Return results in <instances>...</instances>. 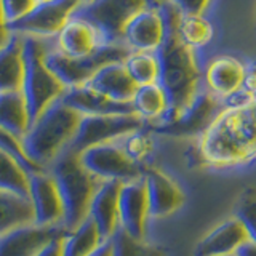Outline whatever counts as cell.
I'll return each mask as SVG.
<instances>
[{
	"mask_svg": "<svg viewBox=\"0 0 256 256\" xmlns=\"http://www.w3.org/2000/svg\"><path fill=\"white\" fill-rule=\"evenodd\" d=\"M164 21V38L156 50L158 62V85L166 94L168 110L157 124H168L178 117L200 93L202 70L194 48L182 42L178 26L181 13L170 0L157 6Z\"/></svg>",
	"mask_w": 256,
	"mask_h": 256,
	"instance_id": "cell-1",
	"label": "cell"
},
{
	"mask_svg": "<svg viewBox=\"0 0 256 256\" xmlns=\"http://www.w3.org/2000/svg\"><path fill=\"white\" fill-rule=\"evenodd\" d=\"M200 156L212 166H232L256 157V102L224 108L200 134Z\"/></svg>",
	"mask_w": 256,
	"mask_h": 256,
	"instance_id": "cell-2",
	"label": "cell"
},
{
	"mask_svg": "<svg viewBox=\"0 0 256 256\" xmlns=\"http://www.w3.org/2000/svg\"><path fill=\"white\" fill-rule=\"evenodd\" d=\"M80 118L77 110L56 100L21 138L28 156L44 168L52 165L74 140Z\"/></svg>",
	"mask_w": 256,
	"mask_h": 256,
	"instance_id": "cell-3",
	"label": "cell"
},
{
	"mask_svg": "<svg viewBox=\"0 0 256 256\" xmlns=\"http://www.w3.org/2000/svg\"><path fill=\"white\" fill-rule=\"evenodd\" d=\"M50 168V174L53 176L62 202V226L72 230L88 218L93 196L101 181L85 170L78 154L68 149L54 160Z\"/></svg>",
	"mask_w": 256,
	"mask_h": 256,
	"instance_id": "cell-4",
	"label": "cell"
},
{
	"mask_svg": "<svg viewBox=\"0 0 256 256\" xmlns=\"http://www.w3.org/2000/svg\"><path fill=\"white\" fill-rule=\"evenodd\" d=\"M50 50L52 46L46 38L24 36V80L21 92L26 100L30 125L66 92V86L48 69L45 62V56Z\"/></svg>",
	"mask_w": 256,
	"mask_h": 256,
	"instance_id": "cell-5",
	"label": "cell"
},
{
	"mask_svg": "<svg viewBox=\"0 0 256 256\" xmlns=\"http://www.w3.org/2000/svg\"><path fill=\"white\" fill-rule=\"evenodd\" d=\"M148 8V0H92L80 4L70 18L80 20L94 29L101 45L124 44L126 22Z\"/></svg>",
	"mask_w": 256,
	"mask_h": 256,
	"instance_id": "cell-6",
	"label": "cell"
},
{
	"mask_svg": "<svg viewBox=\"0 0 256 256\" xmlns=\"http://www.w3.org/2000/svg\"><path fill=\"white\" fill-rule=\"evenodd\" d=\"M132 50L124 44L100 45L94 52L80 58H70L56 48H52L45 56V62L68 90L85 85L96 70L109 62H124Z\"/></svg>",
	"mask_w": 256,
	"mask_h": 256,
	"instance_id": "cell-7",
	"label": "cell"
},
{
	"mask_svg": "<svg viewBox=\"0 0 256 256\" xmlns=\"http://www.w3.org/2000/svg\"><path fill=\"white\" fill-rule=\"evenodd\" d=\"M146 122L136 114L117 116H82L77 132L68 150L80 154L82 150L98 144L114 142L134 132L144 130Z\"/></svg>",
	"mask_w": 256,
	"mask_h": 256,
	"instance_id": "cell-8",
	"label": "cell"
},
{
	"mask_svg": "<svg viewBox=\"0 0 256 256\" xmlns=\"http://www.w3.org/2000/svg\"><path fill=\"white\" fill-rule=\"evenodd\" d=\"M85 170L90 172L100 181H133L142 178L144 170L141 164L126 154L124 146L116 142L98 144L78 154Z\"/></svg>",
	"mask_w": 256,
	"mask_h": 256,
	"instance_id": "cell-9",
	"label": "cell"
},
{
	"mask_svg": "<svg viewBox=\"0 0 256 256\" xmlns=\"http://www.w3.org/2000/svg\"><path fill=\"white\" fill-rule=\"evenodd\" d=\"M78 5L77 0H48L44 4H36L26 16L8 24V30L12 34L38 38L54 37L66 26Z\"/></svg>",
	"mask_w": 256,
	"mask_h": 256,
	"instance_id": "cell-10",
	"label": "cell"
},
{
	"mask_svg": "<svg viewBox=\"0 0 256 256\" xmlns=\"http://www.w3.org/2000/svg\"><path fill=\"white\" fill-rule=\"evenodd\" d=\"M224 108H226L224 100L208 90L200 92L189 104V108L184 109L174 120L168 124H157L154 125V130L168 136L202 134Z\"/></svg>",
	"mask_w": 256,
	"mask_h": 256,
	"instance_id": "cell-11",
	"label": "cell"
},
{
	"mask_svg": "<svg viewBox=\"0 0 256 256\" xmlns=\"http://www.w3.org/2000/svg\"><path fill=\"white\" fill-rule=\"evenodd\" d=\"M149 218V202L144 180L140 178L122 182L118 194L120 229L132 238L144 240Z\"/></svg>",
	"mask_w": 256,
	"mask_h": 256,
	"instance_id": "cell-12",
	"label": "cell"
},
{
	"mask_svg": "<svg viewBox=\"0 0 256 256\" xmlns=\"http://www.w3.org/2000/svg\"><path fill=\"white\" fill-rule=\"evenodd\" d=\"M68 232L64 226H28L16 228L0 236V256H37L44 246Z\"/></svg>",
	"mask_w": 256,
	"mask_h": 256,
	"instance_id": "cell-13",
	"label": "cell"
},
{
	"mask_svg": "<svg viewBox=\"0 0 256 256\" xmlns=\"http://www.w3.org/2000/svg\"><path fill=\"white\" fill-rule=\"evenodd\" d=\"M29 200L34 208V221L38 226H62V202L50 173L29 176Z\"/></svg>",
	"mask_w": 256,
	"mask_h": 256,
	"instance_id": "cell-14",
	"label": "cell"
},
{
	"mask_svg": "<svg viewBox=\"0 0 256 256\" xmlns=\"http://www.w3.org/2000/svg\"><path fill=\"white\" fill-rule=\"evenodd\" d=\"M142 180L146 184L150 218H165L180 210L184 204V194L172 176L158 168H148L144 170Z\"/></svg>",
	"mask_w": 256,
	"mask_h": 256,
	"instance_id": "cell-15",
	"label": "cell"
},
{
	"mask_svg": "<svg viewBox=\"0 0 256 256\" xmlns=\"http://www.w3.org/2000/svg\"><path fill=\"white\" fill-rule=\"evenodd\" d=\"M164 38V21L157 8L148 6L134 14L124 29L122 42L132 52L156 53Z\"/></svg>",
	"mask_w": 256,
	"mask_h": 256,
	"instance_id": "cell-16",
	"label": "cell"
},
{
	"mask_svg": "<svg viewBox=\"0 0 256 256\" xmlns=\"http://www.w3.org/2000/svg\"><path fill=\"white\" fill-rule=\"evenodd\" d=\"M120 181H101L100 188L96 189L88 218L98 228L100 234L104 240L112 238L120 229L118 220V194H120Z\"/></svg>",
	"mask_w": 256,
	"mask_h": 256,
	"instance_id": "cell-17",
	"label": "cell"
},
{
	"mask_svg": "<svg viewBox=\"0 0 256 256\" xmlns=\"http://www.w3.org/2000/svg\"><path fill=\"white\" fill-rule=\"evenodd\" d=\"M246 77V68L232 56H218L208 62L205 69V84L208 92L226 100L242 90Z\"/></svg>",
	"mask_w": 256,
	"mask_h": 256,
	"instance_id": "cell-18",
	"label": "cell"
},
{
	"mask_svg": "<svg viewBox=\"0 0 256 256\" xmlns=\"http://www.w3.org/2000/svg\"><path fill=\"white\" fill-rule=\"evenodd\" d=\"M66 106L77 110L80 116H117L134 114L132 102H117L96 93L86 85L68 88L60 98Z\"/></svg>",
	"mask_w": 256,
	"mask_h": 256,
	"instance_id": "cell-19",
	"label": "cell"
},
{
	"mask_svg": "<svg viewBox=\"0 0 256 256\" xmlns=\"http://www.w3.org/2000/svg\"><path fill=\"white\" fill-rule=\"evenodd\" d=\"M248 242L246 232L244 230L234 216L218 224L208 234L200 238L196 248L194 256H226L236 254L242 245Z\"/></svg>",
	"mask_w": 256,
	"mask_h": 256,
	"instance_id": "cell-20",
	"label": "cell"
},
{
	"mask_svg": "<svg viewBox=\"0 0 256 256\" xmlns=\"http://www.w3.org/2000/svg\"><path fill=\"white\" fill-rule=\"evenodd\" d=\"M96 93L117 102H132L138 85L126 72L124 62H109L94 72L85 84Z\"/></svg>",
	"mask_w": 256,
	"mask_h": 256,
	"instance_id": "cell-21",
	"label": "cell"
},
{
	"mask_svg": "<svg viewBox=\"0 0 256 256\" xmlns=\"http://www.w3.org/2000/svg\"><path fill=\"white\" fill-rule=\"evenodd\" d=\"M56 37V50L70 58L90 54L101 45L98 34L90 24L76 18H70Z\"/></svg>",
	"mask_w": 256,
	"mask_h": 256,
	"instance_id": "cell-22",
	"label": "cell"
},
{
	"mask_svg": "<svg viewBox=\"0 0 256 256\" xmlns=\"http://www.w3.org/2000/svg\"><path fill=\"white\" fill-rule=\"evenodd\" d=\"M24 36L12 34L0 50V93L21 92L24 80Z\"/></svg>",
	"mask_w": 256,
	"mask_h": 256,
	"instance_id": "cell-23",
	"label": "cell"
},
{
	"mask_svg": "<svg viewBox=\"0 0 256 256\" xmlns=\"http://www.w3.org/2000/svg\"><path fill=\"white\" fill-rule=\"evenodd\" d=\"M30 126L22 92L0 93V130L22 138Z\"/></svg>",
	"mask_w": 256,
	"mask_h": 256,
	"instance_id": "cell-24",
	"label": "cell"
},
{
	"mask_svg": "<svg viewBox=\"0 0 256 256\" xmlns=\"http://www.w3.org/2000/svg\"><path fill=\"white\" fill-rule=\"evenodd\" d=\"M28 224H36L30 200L0 190V236Z\"/></svg>",
	"mask_w": 256,
	"mask_h": 256,
	"instance_id": "cell-25",
	"label": "cell"
},
{
	"mask_svg": "<svg viewBox=\"0 0 256 256\" xmlns=\"http://www.w3.org/2000/svg\"><path fill=\"white\" fill-rule=\"evenodd\" d=\"M134 114L144 122H158L168 110L166 94L158 84L138 86L132 100Z\"/></svg>",
	"mask_w": 256,
	"mask_h": 256,
	"instance_id": "cell-26",
	"label": "cell"
},
{
	"mask_svg": "<svg viewBox=\"0 0 256 256\" xmlns=\"http://www.w3.org/2000/svg\"><path fill=\"white\" fill-rule=\"evenodd\" d=\"M104 242L93 220L86 218L78 228L68 230L62 240L64 256H86Z\"/></svg>",
	"mask_w": 256,
	"mask_h": 256,
	"instance_id": "cell-27",
	"label": "cell"
},
{
	"mask_svg": "<svg viewBox=\"0 0 256 256\" xmlns=\"http://www.w3.org/2000/svg\"><path fill=\"white\" fill-rule=\"evenodd\" d=\"M124 66L138 86L158 82V62L156 53L132 52L124 61Z\"/></svg>",
	"mask_w": 256,
	"mask_h": 256,
	"instance_id": "cell-28",
	"label": "cell"
},
{
	"mask_svg": "<svg viewBox=\"0 0 256 256\" xmlns=\"http://www.w3.org/2000/svg\"><path fill=\"white\" fill-rule=\"evenodd\" d=\"M0 190L29 198V174L0 150Z\"/></svg>",
	"mask_w": 256,
	"mask_h": 256,
	"instance_id": "cell-29",
	"label": "cell"
},
{
	"mask_svg": "<svg viewBox=\"0 0 256 256\" xmlns=\"http://www.w3.org/2000/svg\"><path fill=\"white\" fill-rule=\"evenodd\" d=\"M180 37L182 42L190 48H202L213 37V28L210 21H206L204 16H182L178 26Z\"/></svg>",
	"mask_w": 256,
	"mask_h": 256,
	"instance_id": "cell-30",
	"label": "cell"
},
{
	"mask_svg": "<svg viewBox=\"0 0 256 256\" xmlns=\"http://www.w3.org/2000/svg\"><path fill=\"white\" fill-rule=\"evenodd\" d=\"M234 218L242 224L248 242L256 245V188H246L234 205Z\"/></svg>",
	"mask_w": 256,
	"mask_h": 256,
	"instance_id": "cell-31",
	"label": "cell"
},
{
	"mask_svg": "<svg viewBox=\"0 0 256 256\" xmlns=\"http://www.w3.org/2000/svg\"><path fill=\"white\" fill-rule=\"evenodd\" d=\"M0 150H2L5 156L13 158L29 176L44 172V166L36 164L34 160L28 156L26 149L22 146L21 138H18V136H14L5 130H0Z\"/></svg>",
	"mask_w": 256,
	"mask_h": 256,
	"instance_id": "cell-32",
	"label": "cell"
},
{
	"mask_svg": "<svg viewBox=\"0 0 256 256\" xmlns=\"http://www.w3.org/2000/svg\"><path fill=\"white\" fill-rule=\"evenodd\" d=\"M112 242H114V256H166L162 248L146 244L144 240L132 238L122 229L117 230V234L112 237Z\"/></svg>",
	"mask_w": 256,
	"mask_h": 256,
	"instance_id": "cell-33",
	"label": "cell"
},
{
	"mask_svg": "<svg viewBox=\"0 0 256 256\" xmlns=\"http://www.w3.org/2000/svg\"><path fill=\"white\" fill-rule=\"evenodd\" d=\"M125 141H126V144L124 146V149H125L126 154L134 160V162L141 164V160L150 152V148H152L150 138L144 133V130L134 132L132 134L125 136Z\"/></svg>",
	"mask_w": 256,
	"mask_h": 256,
	"instance_id": "cell-34",
	"label": "cell"
},
{
	"mask_svg": "<svg viewBox=\"0 0 256 256\" xmlns=\"http://www.w3.org/2000/svg\"><path fill=\"white\" fill-rule=\"evenodd\" d=\"M34 0H0V6H2L6 24L21 20L34 8Z\"/></svg>",
	"mask_w": 256,
	"mask_h": 256,
	"instance_id": "cell-35",
	"label": "cell"
},
{
	"mask_svg": "<svg viewBox=\"0 0 256 256\" xmlns=\"http://www.w3.org/2000/svg\"><path fill=\"white\" fill-rule=\"evenodd\" d=\"M182 16H202L212 0H170Z\"/></svg>",
	"mask_w": 256,
	"mask_h": 256,
	"instance_id": "cell-36",
	"label": "cell"
},
{
	"mask_svg": "<svg viewBox=\"0 0 256 256\" xmlns=\"http://www.w3.org/2000/svg\"><path fill=\"white\" fill-rule=\"evenodd\" d=\"M68 234V232H66ZM64 234V236H66ZM64 236L61 237H56L54 240H52L50 244H48L46 246H44L42 250L38 252L37 256H64L62 253V240H64Z\"/></svg>",
	"mask_w": 256,
	"mask_h": 256,
	"instance_id": "cell-37",
	"label": "cell"
},
{
	"mask_svg": "<svg viewBox=\"0 0 256 256\" xmlns=\"http://www.w3.org/2000/svg\"><path fill=\"white\" fill-rule=\"evenodd\" d=\"M242 88L252 94L253 101L256 102V66L252 68L250 70H246V77H245V82H244Z\"/></svg>",
	"mask_w": 256,
	"mask_h": 256,
	"instance_id": "cell-38",
	"label": "cell"
},
{
	"mask_svg": "<svg viewBox=\"0 0 256 256\" xmlns=\"http://www.w3.org/2000/svg\"><path fill=\"white\" fill-rule=\"evenodd\" d=\"M86 256H114V242H112V238L104 240L98 248H94V250Z\"/></svg>",
	"mask_w": 256,
	"mask_h": 256,
	"instance_id": "cell-39",
	"label": "cell"
},
{
	"mask_svg": "<svg viewBox=\"0 0 256 256\" xmlns=\"http://www.w3.org/2000/svg\"><path fill=\"white\" fill-rule=\"evenodd\" d=\"M12 37V32L8 30V24L4 18V12H2V6H0V50L4 48V45L10 40Z\"/></svg>",
	"mask_w": 256,
	"mask_h": 256,
	"instance_id": "cell-40",
	"label": "cell"
},
{
	"mask_svg": "<svg viewBox=\"0 0 256 256\" xmlns=\"http://www.w3.org/2000/svg\"><path fill=\"white\" fill-rule=\"evenodd\" d=\"M237 256H256V245L252 242H246L245 245H242L236 253Z\"/></svg>",
	"mask_w": 256,
	"mask_h": 256,
	"instance_id": "cell-41",
	"label": "cell"
},
{
	"mask_svg": "<svg viewBox=\"0 0 256 256\" xmlns=\"http://www.w3.org/2000/svg\"><path fill=\"white\" fill-rule=\"evenodd\" d=\"M162 2H164V0H148V6H150V8H157Z\"/></svg>",
	"mask_w": 256,
	"mask_h": 256,
	"instance_id": "cell-42",
	"label": "cell"
},
{
	"mask_svg": "<svg viewBox=\"0 0 256 256\" xmlns=\"http://www.w3.org/2000/svg\"><path fill=\"white\" fill-rule=\"evenodd\" d=\"M78 4H88V2H92V0H77Z\"/></svg>",
	"mask_w": 256,
	"mask_h": 256,
	"instance_id": "cell-43",
	"label": "cell"
},
{
	"mask_svg": "<svg viewBox=\"0 0 256 256\" xmlns=\"http://www.w3.org/2000/svg\"><path fill=\"white\" fill-rule=\"evenodd\" d=\"M44 2H48V0H34V4H44Z\"/></svg>",
	"mask_w": 256,
	"mask_h": 256,
	"instance_id": "cell-44",
	"label": "cell"
},
{
	"mask_svg": "<svg viewBox=\"0 0 256 256\" xmlns=\"http://www.w3.org/2000/svg\"><path fill=\"white\" fill-rule=\"evenodd\" d=\"M226 256H237V254H226Z\"/></svg>",
	"mask_w": 256,
	"mask_h": 256,
	"instance_id": "cell-45",
	"label": "cell"
}]
</instances>
